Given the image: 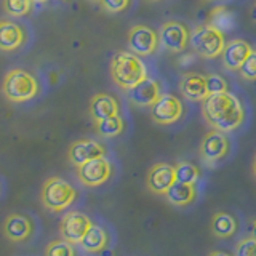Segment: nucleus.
<instances>
[{"instance_id":"obj_24","label":"nucleus","mask_w":256,"mask_h":256,"mask_svg":"<svg viewBox=\"0 0 256 256\" xmlns=\"http://www.w3.org/2000/svg\"><path fill=\"white\" fill-rule=\"evenodd\" d=\"M174 176L178 182L196 186L202 178V173H200V168L192 162H178L174 165Z\"/></svg>"},{"instance_id":"obj_14","label":"nucleus","mask_w":256,"mask_h":256,"mask_svg":"<svg viewBox=\"0 0 256 256\" xmlns=\"http://www.w3.org/2000/svg\"><path fill=\"white\" fill-rule=\"evenodd\" d=\"M176 182L174 166L170 164H156L150 168L146 178V184L150 192L157 196H165V192Z\"/></svg>"},{"instance_id":"obj_38","label":"nucleus","mask_w":256,"mask_h":256,"mask_svg":"<svg viewBox=\"0 0 256 256\" xmlns=\"http://www.w3.org/2000/svg\"><path fill=\"white\" fill-rule=\"evenodd\" d=\"M254 10H256V0H254Z\"/></svg>"},{"instance_id":"obj_11","label":"nucleus","mask_w":256,"mask_h":256,"mask_svg":"<svg viewBox=\"0 0 256 256\" xmlns=\"http://www.w3.org/2000/svg\"><path fill=\"white\" fill-rule=\"evenodd\" d=\"M92 220L82 212H68L60 222L61 238L72 245H78L82 242L86 230L92 228Z\"/></svg>"},{"instance_id":"obj_10","label":"nucleus","mask_w":256,"mask_h":256,"mask_svg":"<svg viewBox=\"0 0 256 256\" xmlns=\"http://www.w3.org/2000/svg\"><path fill=\"white\" fill-rule=\"evenodd\" d=\"M230 150V141L226 133L212 130L208 132L202 142H200V157L206 164H218L222 158H226Z\"/></svg>"},{"instance_id":"obj_7","label":"nucleus","mask_w":256,"mask_h":256,"mask_svg":"<svg viewBox=\"0 0 256 256\" xmlns=\"http://www.w3.org/2000/svg\"><path fill=\"white\" fill-rule=\"evenodd\" d=\"M114 173V166L108 157H100L88 160V162L77 166V178L86 188H98L108 182Z\"/></svg>"},{"instance_id":"obj_1","label":"nucleus","mask_w":256,"mask_h":256,"mask_svg":"<svg viewBox=\"0 0 256 256\" xmlns=\"http://www.w3.org/2000/svg\"><path fill=\"white\" fill-rule=\"evenodd\" d=\"M202 116L212 130L228 134L238 130L245 122V106L237 94L228 90L206 96L202 101Z\"/></svg>"},{"instance_id":"obj_16","label":"nucleus","mask_w":256,"mask_h":256,"mask_svg":"<svg viewBox=\"0 0 256 256\" xmlns=\"http://www.w3.org/2000/svg\"><path fill=\"white\" fill-rule=\"evenodd\" d=\"M253 48L250 44L245 42L242 38H234L226 44L224 50L221 53L222 58V66L228 70H238L244 61L248 58V54L252 53Z\"/></svg>"},{"instance_id":"obj_20","label":"nucleus","mask_w":256,"mask_h":256,"mask_svg":"<svg viewBox=\"0 0 256 256\" xmlns=\"http://www.w3.org/2000/svg\"><path fill=\"white\" fill-rule=\"evenodd\" d=\"M109 244V234L108 230L102 226L98 224H92V228L86 230V234L84 236L82 242L78 245L82 246V250L86 253H101L102 250H106V246Z\"/></svg>"},{"instance_id":"obj_4","label":"nucleus","mask_w":256,"mask_h":256,"mask_svg":"<svg viewBox=\"0 0 256 256\" xmlns=\"http://www.w3.org/2000/svg\"><path fill=\"white\" fill-rule=\"evenodd\" d=\"M77 196V189L66 180L60 178V176L48 178L44 182L42 192H40L44 206L54 213L68 210L76 202Z\"/></svg>"},{"instance_id":"obj_28","label":"nucleus","mask_w":256,"mask_h":256,"mask_svg":"<svg viewBox=\"0 0 256 256\" xmlns=\"http://www.w3.org/2000/svg\"><path fill=\"white\" fill-rule=\"evenodd\" d=\"M205 82H206V94H218L228 92V82L226 78L220 74H208L205 76Z\"/></svg>"},{"instance_id":"obj_27","label":"nucleus","mask_w":256,"mask_h":256,"mask_svg":"<svg viewBox=\"0 0 256 256\" xmlns=\"http://www.w3.org/2000/svg\"><path fill=\"white\" fill-rule=\"evenodd\" d=\"M45 256H77L76 246L66 240H53L45 248Z\"/></svg>"},{"instance_id":"obj_5","label":"nucleus","mask_w":256,"mask_h":256,"mask_svg":"<svg viewBox=\"0 0 256 256\" xmlns=\"http://www.w3.org/2000/svg\"><path fill=\"white\" fill-rule=\"evenodd\" d=\"M189 44L200 58L214 60L221 56L224 46H226V38H224V34L221 30L206 22L202 24V26H197L190 32Z\"/></svg>"},{"instance_id":"obj_29","label":"nucleus","mask_w":256,"mask_h":256,"mask_svg":"<svg viewBox=\"0 0 256 256\" xmlns=\"http://www.w3.org/2000/svg\"><path fill=\"white\" fill-rule=\"evenodd\" d=\"M238 74L248 82H254L256 80V50H252V53L248 54V58L238 69Z\"/></svg>"},{"instance_id":"obj_25","label":"nucleus","mask_w":256,"mask_h":256,"mask_svg":"<svg viewBox=\"0 0 256 256\" xmlns=\"http://www.w3.org/2000/svg\"><path fill=\"white\" fill-rule=\"evenodd\" d=\"M208 24H212L213 28H216L224 34V32H228L234 28L236 20H234V14H232L226 6H216L210 14Z\"/></svg>"},{"instance_id":"obj_9","label":"nucleus","mask_w":256,"mask_h":256,"mask_svg":"<svg viewBox=\"0 0 256 256\" xmlns=\"http://www.w3.org/2000/svg\"><path fill=\"white\" fill-rule=\"evenodd\" d=\"M184 106L178 96L165 93L150 106V117L158 125H173L182 117Z\"/></svg>"},{"instance_id":"obj_18","label":"nucleus","mask_w":256,"mask_h":256,"mask_svg":"<svg viewBox=\"0 0 256 256\" xmlns=\"http://www.w3.org/2000/svg\"><path fill=\"white\" fill-rule=\"evenodd\" d=\"M120 114V104L112 94L96 93L90 101V116L93 122H100L108 117Z\"/></svg>"},{"instance_id":"obj_32","label":"nucleus","mask_w":256,"mask_h":256,"mask_svg":"<svg viewBox=\"0 0 256 256\" xmlns=\"http://www.w3.org/2000/svg\"><path fill=\"white\" fill-rule=\"evenodd\" d=\"M208 256H232V254H229L226 252H221V250H216V252H212Z\"/></svg>"},{"instance_id":"obj_23","label":"nucleus","mask_w":256,"mask_h":256,"mask_svg":"<svg viewBox=\"0 0 256 256\" xmlns=\"http://www.w3.org/2000/svg\"><path fill=\"white\" fill-rule=\"evenodd\" d=\"M94 128H96V133L102 136V138H116V136L124 133L125 122L118 114L114 117H108L104 120H100V122H94Z\"/></svg>"},{"instance_id":"obj_21","label":"nucleus","mask_w":256,"mask_h":256,"mask_svg":"<svg viewBox=\"0 0 256 256\" xmlns=\"http://www.w3.org/2000/svg\"><path fill=\"white\" fill-rule=\"evenodd\" d=\"M165 198L168 200V204L184 208V206H189L190 204H194V200L197 198V189L196 186H190V184H182L176 181L173 186L165 192Z\"/></svg>"},{"instance_id":"obj_36","label":"nucleus","mask_w":256,"mask_h":256,"mask_svg":"<svg viewBox=\"0 0 256 256\" xmlns=\"http://www.w3.org/2000/svg\"><path fill=\"white\" fill-rule=\"evenodd\" d=\"M90 2H93V4H100L101 0H90Z\"/></svg>"},{"instance_id":"obj_8","label":"nucleus","mask_w":256,"mask_h":256,"mask_svg":"<svg viewBox=\"0 0 256 256\" xmlns=\"http://www.w3.org/2000/svg\"><path fill=\"white\" fill-rule=\"evenodd\" d=\"M190 40V30L181 21H166L158 30V42L165 50L172 53H181L186 50Z\"/></svg>"},{"instance_id":"obj_3","label":"nucleus","mask_w":256,"mask_h":256,"mask_svg":"<svg viewBox=\"0 0 256 256\" xmlns=\"http://www.w3.org/2000/svg\"><path fill=\"white\" fill-rule=\"evenodd\" d=\"M2 93L10 102L14 104L28 102L30 100H34L40 93V84L30 72L14 68L8 70L4 77Z\"/></svg>"},{"instance_id":"obj_26","label":"nucleus","mask_w":256,"mask_h":256,"mask_svg":"<svg viewBox=\"0 0 256 256\" xmlns=\"http://www.w3.org/2000/svg\"><path fill=\"white\" fill-rule=\"evenodd\" d=\"M32 5H34L32 0H2L4 12L14 18L28 16L32 12Z\"/></svg>"},{"instance_id":"obj_19","label":"nucleus","mask_w":256,"mask_h":256,"mask_svg":"<svg viewBox=\"0 0 256 256\" xmlns=\"http://www.w3.org/2000/svg\"><path fill=\"white\" fill-rule=\"evenodd\" d=\"M180 92L189 101H204L206 98V82L205 76L198 72H188L181 77Z\"/></svg>"},{"instance_id":"obj_35","label":"nucleus","mask_w":256,"mask_h":256,"mask_svg":"<svg viewBox=\"0 0 256 256\" xmlns=\"http://www.w3.org/2000/svg\"><path fill=\"white\" fill-rule=\"evenodd\" d=\"M34 4H45V2H48V0H32Z\"/></svg>"},{"instance_id":"obj_33","label":"nucleus","mask_w":256,"mask_h":256,"mask_svg":"<svg viewBox=\"0 0 256 256\" xmlns=\"http://www.w3.org/2000/svg\"><path fill=\"white\" fill-rule=\"evenodd\" d=\"M252 237L256 240V220L252 222Z\"/></svg>"},{"instance_id":"obj_37","label":"nucleus","mask_w":256,"mask_h":256,"mask_svg":"<svg viewBox=\"0 0 256 256\" xmlns=\"http://www.w3.org/2000/svg\"><path fill=\"white\" fill-rule=\"evenodd\" d=\"M149 2H162V0H149Z\"/></svg>"},{"instance_id":"obj_30","label":"nucleus","mask_w":256,"mask_h":256,"mask_svg":"<svg viewBox=\"0 0 256 256\" xmlns=\"http://www.w3.org/2000/svg\"><path fill=\"white\" fill-rule=\"evenodd\" d=\"M234 256H256V240L252 236L242 238L236 245Z\"/></svg>"},{"instance_id":"obj_22","label":"nucleus","mask_w":256,"mask_h":256,"mask_svg":"<svg viewBox=\"0 0 256 256\" xmlns=\"http://www.w3.org/2000/svg\"><path fill=\"white\" fill-rule=\"evenodd\" d=\"M212 232L220 238H229L237 232V220L228 212L214 213L212 220Z\"/></svg>"},{"instance_id":"obj_13","label":"nucleus","mask_w":256,"mask_h":256,"mask_svg":"<svg viewBox=\"0 0 256 256\" xmlns=\"http://www.w3.org/2000/svg\"><path fill=\"white\" fill-rule=\"evenodd\" d=\"M28 34L21 24L13 20H0V52H16L26 44Z\"/></svg>"},{"instance_id":"obj_2","label":"nucleus","mask_w":256,"mask_h":256,"mask_svg":"<svg viewBox=\"0 0 256 256\" xmlns=\"http://www.w3.org/2000/svg\"><path fill=\"white\" fill-rule=\"evenodd\" d=\"M110 78L122 90H132L148 78V66L138 54L120 50L112 56L109 64Z\"/></svg>"},{"instance_id":"obj_15","label":"nucleus","mask_w":256,"mask_h":256,"mask_svg":"<svg viewBox=\"0 0 256 256\" xmlns=\"http://www.w3.org/2000/svg\"><path fill=\"white\" fill-rule=\"evenodd\" d=\"M162 94V85L158 84V80L150 77L128 90V98L138 108H150Z\"/></svg>"},{"instance_id":"obj_34","label":"nucleus","mask_w":256,"mask_h":256,"mask_svg":"<svg viewBox=\"0 0 256 256\" xmlns=\"http://www.w3.org/2000/svg\"><path fill=\"white\" fill-rule=\"evenodd\" d=\"M253 174L256 176V156H254V158H253Z\"/></svg>"},{"instance_id":"obj_31","label":"nucleus","mask_w":256,"mask_h":256,"mask_svg":"<svg viewBox=\"0 0 256 256\" xmlns=\"http://www.w3.org/2000/svg\"><path fill=\"white\" fill-rule=\"evenodd\" d=\"M101 6L109 13H122L130 6L132 0H101Z\"/></svg>"},{"instance_id":"obj_6","label":"nucleus","mask_w":256,"mask_h":256,"mask_svg":"<svg viewBox=\"0 0 256 256\" xmlns=\"http://www.w3.org/2000/svg\"><path fill=\"white\" fill-rule=\"evenodd\" d=\"M126 44L130 52L138 54L140 58L150 56L158 50V32L146 26V24H136L128 30Z\"/></svg>"},{"instance_id":"obj_12","label":"nucleus","mask_w":256,"mask_h":256,"mask_svg":"<svg viewBox=\"0 0 256 256\" xmlns=\"http://www.w3.org/2000/svg\"><path fill=\"white\" fill-rule=\"evenodd\" d=\"M106 154H108V150H106V146H104V144H101L96 140L84 138V140L74 141L70 144L69 150H68V158L72 165L80 166L82 164L88 162V160L106 157Z\"/></svg>"},{"instance_id":"obj_17","label":"nucleus","mask_w":256,"mask_h":256,"mask_svg":"<svg viewBox=\"0 0 256 256\" xmlns=\"http://www.w3.org/2000/svg\"><path fill=\"white\" fill-rule=\"evenodd\" d=\"M32 221L24 214L13 213L4 222V234L12 242H24L32 236Z\"/></svg>"}]
</instances>
